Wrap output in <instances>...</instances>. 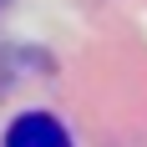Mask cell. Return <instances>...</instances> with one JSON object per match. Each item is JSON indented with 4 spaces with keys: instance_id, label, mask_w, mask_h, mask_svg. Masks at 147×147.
<instances>
[{
    "instance_id": "obj_1",
    "label": "cell",
    "mask_w": 147,
    "mask_h": 147,
    "mask_svg": "<svg viewBox=\"0 0 147 147\" xmlns=\"http://www.w3.org/2000/svg\"><path fill=\"white\" fill-rule=\"evenodd\" d=\"M0 147H71V137H66V127L51 112H20L5 127V142Z\"/></svg>"
}]
</instances>
